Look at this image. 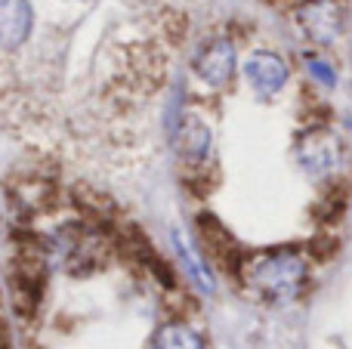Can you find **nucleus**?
Wrapping results in <instances>:
<instances>
[{"label": "nucleus", "instance_id": "obj_6", "mask_svg": "<svg viewBox=\"0 0 352 349\" xmlns=\"http://www.w3.org/2000/svg\"><path fill=\"white\" fill-rule=\"evenodd\" d=\"M303 25L316 41H334L340 34L343 12L334 0H309L303 6Z\"/></svg>", "mask_w": 352, "mask_h": 349}, {"label": "nucleus", "instance_id": "obj_2", "mask_svg": "<svg viewBox=\"0 0 352 349\" xmlns=\"http://www.w3.org/2000/svg\"><path fill=\"white\" fill-rule=\"evenodd\" d=\"M56 254L62 257L68 272L84 275V272L96 269L102 263L105 241L96 229H90L87 223H78V226H65L56 235Z\"/></svg>", "mask_w": 352, "mask_h": 349}, {"label": "nucleus", "instance_id": "obj_3", "mask_svg": "<svg viewBox=\"0 0 352 349\" xmlns=\"http://www.w3.org/2000/svg\"><path fill=\"white\" fill-rule=\"evenodd\" d=\"M201 229V241H204V251L219 269H226L229 275L238 272V241L229 235V229L217 220V216H201L198 220Z\"/></svg>", "mask_w": 352, "mask_h": 349}, {"label": "nucleus", "instance_id": "obj_9", "mask_svg": "<svg viewBox=\"0 0 352 349\" xmlns=\"http://www.w3.org/2000/svg\"><path fill=\"white\" fill-rule=\"evenodd\" d=\"M173 142H176V152L182 155V158H204L207 148H210V130H207L204 121H198L195 115H186L179 121V127H176L173 133Z\"/></svg>", "mask_w": 352, "mask_h": 349}, {"label": "nucleus", "instance_id": "obj_1", "mask_svg": "<svg viewBox=\"0 0 352 349\" xmlns=\"http://www.w3.org/2000/svg\"><path fill=\"white\" fill-rule=\"evenodd\" d=\"M248 278L260 297H266V300H272V303H287L303 288L306 263H303V257L294 251H272V254H263V257L254 260Z\"/></svg>", "mask_w": 352, "mask_h": 349}, {"label": "nucleus", "instance_id": "obj_4", "mask_svg": "<svg viewBox=\"0 0 352 349\" xmlns=\"http://www.w3.org/2000/svg\"><path fill=\"white\" fill-rule=\"evenodd\" d=\"M337 155H340V146L328 130H309L300 139V164L309 173H318V177L331 173L337 167Z\"/></svg>", "mask_w": 352, "mask_h": 349}, {"label": "nucleus", "instance_id": "obj_5", "mask_svg": "<svg viewBox=\"0 0 352 349\" xmlns=\"http://www.w3.org/2000/svg\"><path fill=\"white\" fill-rule=\"evenodd\" d=\"M195 71H198L207 84H217V87L226 84V80L232 78V71H235V49H232V43L223 41V37L204 43L198 59H195Z\"/></svg>", "mask_w": 352, "mask_h": 349}, {"label": "nucleus", "instance_id": "obj_8", "mask_svg": "<svg viewBox=\"0 0 352 349\" xmlns=\"http://www.w3.org/2000/svg\"><path fill=\"white\" fill-rule=\"evenodd\" d=\"M31 28L28 0H0V47H19Z\"/></svg>", "mask_w": 352, "mask_h": 349}, {"label": "nucleus", "instance_id": "obj_10", "mask_svg": "<svg viewBox=\"0 0 352 349\" xmlns=\"http://www.w3.org/2000/svg\"><path fill=\"white\" fill-rule=\"evenodd\" d=\"M152 349H204V344L188 325H164L155 334Z\"/></svg>", "mask_w": 352, "mask_h": 349}, {"label": "nucleus", "instance_id": "obj_7", "mask_svg": "<svg viewBox=\"0 0 352 349\" xmlns=\"http://www.w3.org/2000/svg\"><path fill=\"white\" fill-rule=\"evenodd\" d=\"M244 71H248L250 84L260 93H266V96L269 93H278L287 80V65L275 53H254L248 59V65H244Z\"/></svg>", "mask_w": 352, "mask_h": 349}]
</instances>
